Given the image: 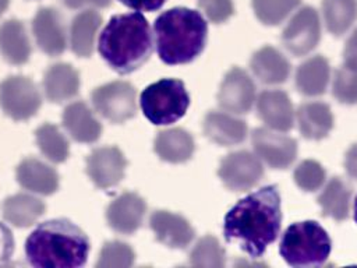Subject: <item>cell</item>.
Wrapping results in <instances>:
<instances>
[{"mask_svg":"<svg viewBox=\"0 0 357 268\" xmlns=\"http://www.w3.org/2000/svg\"><path fill=\"white\" fill-rule=\"evenodd\" d=\"M45 202L28 193L10 195L1 204L3 218L15 228L33 225L45 214Z\"/></svg>","mask_w":357,"mask_h":268,"instance_id":"cell-25","label":"cell"},{"mask_svg":"<svg viewBox=\"0 0 357 268\" xmlns=\"http://www.w3.org/2000/svg\"><path fill=\"white\" fill-rule=\"evenodd\" d=\"M31 42L25 25L20 20H7L0 24V54L14 66L25 64L31 56Z\"/></svg>","mask_w":357,"mask_h":268,"instance_id":"cell-23","label":"cell"},{"mask_svg":"<svg viewBox=\"0 0 357 268\" xmlns=\"http://www.w3.org/2000/svg\"><path fill=\"white\" fill-rule=\"evenodd\" d=\"M152 46L151 27L141 13L113 15L98 40L99 54L119 74L142 67L152 54Z\"/></svg>","mask_w":357,"mask_h":268,"instance_id":"cell-3","label":"cell"},{"mask_svg":"<svg viewBox=\"0 0 357 268\" xmlns=\"http://www.w3.org/2000/svg\"><path fill=\"white\" fill-rule=\"evenodd\" d=\"M218 174L229 190L245 191L261 180L264 168L255 154L250 151H236L220 161Z\"/></svg>","mask_w":357,"mask_h":268,"instance_id":"cell-9","label":"cell"},{"mask_svg":"<svg viewBox=\"0 0 357 268\" xmlns=\"http://www.w3.org/2000/svg\"><path fill=\"white\" fill-rule=\"evenodd\" d=\"M159 59L166 64H187L197 59L208 38V24L195 10L174 7L162 13L153 24Z\"/></svg>","mask_w":357,"mask_h":268,"instance_id":"cell-4","label":"cell"},{"mask_svg":"<svg viewBox=\"0 0 357 268\" xmlns=\"http://www.w3.org/2000/svg\"><path fill=\"white\" fill-rule=\"evenodd\" d=\"M43 91L53 103H61L77 96L79 91V74L68 63H54L45 71Z\"/></svg>","mask_w":357,"mask_h":268,"instance_id":"cell-20","label":"cell"},{"mask_svg":"<svg viewBox=\"0 0 357 268\" xmlns=\"http://www.w3.org/2000/svg\"><path fill=\"white\" fill-rule=\"evenodd\" d=\"M300 133L308 140L325 138L333 126L331 107L324 102H308L297 109Z\"/></svg>","mask_w":357,"mask_h":268,"instance_id":"cell-27","label":"cell"},{"mask_svg":"<svg viewBox=\"0 0 357 268\" xmlns=\"http://www.w3.org/2000/svg\"><path fill=\"white\" fill-rule=\"evenodd\" d=\"M331 67L324 56H312L298 66L296 87L307 96H317L325 92L329 81Z\"/></svg>","mask_w":357,"mask_h":268,"instance_id":"cell-28","label":"cell"},{"mask_svg":"<svg viewBox=\"0 0 357 268\" xmlns=\"http://www.w3.org/2000/svg\"><path fill=\"white\" fill-rule=\"evenodd\" d=\"M343 60L346 67L357 70V28L353 31V34L346 42L343 50Z\"/></svg>","mask_w":357,"mask_h":268,"instance_id":"cell-39","label":"cell"},{"mask_svg":"<svg viewBox=\"0 0 357 268\" xmlns=\"http://www.w3.org/2000/svg\"><path fill=\"white\" fill-rule=\"evenodd\" d=\"M156 155L170 163H183L191 159L195 151L192 135L180 127L162 130L156 134L153 141Z\"/></svg>","mask_w":357,"mask_h":268,"instance_id":"cell-22","label":"cell"},{"mask_svg":"<svg viewBox=\"0 0 357 268\" xmlns=\"http://www.w3.org/2000/svg\"><path fill=\"white\" fill-rule=\"evenodd\" d=\"M102 15L92 8L79 11L70 25V46L79 57H89L93 53L96 34L102 25Z\"/></svg>","mask_w":357,"mask_h":268,"instance_id":"cell-24","label":"cell"},{"mask_svg":"<svg viewBox=\"0 0 357 268\" xmlns=\"http://www.w3.org/2000/svg\"><path fill=\"white\" fill-rule=\"evenodd\" d=\"M331 239L315 221L290 225L279 244L283 260L291 267H319L331 254Z\"/></svg>","mask_w":357,"mask_h":268,"instance_id":"cell-5","label":"cell"},{"mask_svg":"<svg viewBox=\"0 0 357 268\" xmlns=\"http://www.w3.org/2000/svg\"><path fill=\"white\" fill-rule=\"evenodd\" d=\"M127 159L117 147H99L86 158V174L98 188L117 186L126 173Z\"/></svg>","mask_w":357,"mask_h":268,"instance_id":"cell-12","label":"cell"},{"mask_svg":"<svg viewBox=\"0 0 357 268\" xmlns=\"http://www.w3.org/2000/svg\"><path fill=\"white\" fill-rule=\"evenodd\" d=\"M280 222V194L276 186H265L230 208L225 216L223 234L227 241L258 258L276 240Z\"/></svg>","mask_w":357,"mask_h":268,"instance_id":"cell-1","label":"cell"},{"mask_svg":"<svg viewBox=\"0 0 357 268\" xmlns=\"http://www.w3.org/2000/svg\"><path fill=\"white\" fill-rule=\"evenodd\" d=\"M351 187L340 177H332L318 197L322 215L335 221H344L349 215Z\"/></svg>","mask_w":357,"mask_h":268,"instance_id":"cell-29","label":"cell"},{"mask_svg":"<svg viewBox=\"0 0 357 268\" xmlns=\"http://www.w3.org/2000/svg\"><path fill=\"white\" fill-rule=\"evenodd\" d=\"M134 261H135V253L130 244L120 240H112L102 246L96 267L98 268H126V267H131Z\"/></svg>","mask_w":357,"mask_h":268,"instance_id":"cell-34","label":"cell"},{"mask_svg":"<svg viewBox=\"0 0 357 268\" xmlns=\"http://www.w3.org/2000/svg\"><path fill=\"white\" fill-rule=\"evenodd\" d=\"M60 1L68 8H81L86 3V0H60Z\"/></svg>","mask_w":357,"mask_h":268,"instance_id":"cell-42","label":"cell"},{"mask_svg":"<svg viewBox=\"0 0 357 268\" xmlns=\"http://www.w3.org/2000/svg\"><path fill=\"white\" fill-rule=\"evenodd\" d=\"M255 100V87L250 75L240 67L229 70L218 92L219 106L230 113H247Z\"/></svg>","mask_w":357,"mask_h":268,"instance_id":"cell-14","label":"cell"},{"mask_svg":"<svg viewBox=\"0 0 357 268\" xmlns=\"http://www.w3.org/2000/svg\"><path fill=\"white\" fill-rule=\"evenodd\" d=\"M139 105L152 124L169 126L185 114L190 95L181 80L162 78L141 92Z\"/></svg>","mask_w":357,"mask_h":268,"instance_id":"cell-6","label":"cell"},{"mask_svg":"<svg viewBox=\"0 0 357 268\" xmlns=\"http://www.w3.org/2000/svg\"><path fill=\"white\" fill-rule=\"evenodd\" d=\"M42 96L36 84L25 75H10L0 82V107L15 121H24L36 114Z\"/></svg>","mask_w":357,"mask_h":268,"instance_id":"cell-7","label":"cell"},{"mask_svg":"<svg viewBox=\"0 0 357 268\" xmlns=\"http://www.w3.org/2000/svg\"><path fill=\"white\" fill-rule=\"evenodd\" d=\"M35 140L43 156L53 163H61L70 155L68 140L54 124L45 123L39 126L35 130Z\"/></svg>","mask_w":357,"mask_h":268,"instance_id":"cell-31","label":"cell"},{"mask_svg":"<svg viewBox=\"0 0 357 268\" xmlns=\"http://www.w3.org/2000/svg\"><path fill=\"white\" fill-rule=\"evenodd\" d=\"M14 253V237L11 230L0 222V265L7 264Z\"/></svg>","mask_w":357,"mask_h":268,"instance_id":"cell-38","label":"cell"},{"mask_svg":"<svg viewBox=\"0 0 357 268\" xmlns=\"http://www.w3.org/2000/svg\"><path fill=\"white\" fill-rule=\"evenodd\" d=\"M321 22L315 8L310 6L301 7L287 22L282 34L284 47L296 54L304 56L310 53L319 42Z\"/></svg>","mask_w":357,"mask_h":268,"instance_id":"cell-10","label":"cell"},{"mask_svg":"<svg viewBox=\"0 0 357 268\" xmlns=\"http://www.w3.org/2000/svg\"><path fill=\"white\" fill-rule=\"evenodd\" d=\"M294 181L304 191H315L325 181V170L317 161L305 159L296 168Z\"/></svg>","mask_w":357,"mask_h":268,"instance_id":"cell-36","label":"cell"},{"mask_svg":"<svg viewBox=\"0 0 357 268\" xmlns=\"http://www.w3.org/2000/svg\"><path fill=\"white\" fill-rule=\"evenodd\" d=\"M226 254L215 236L201 237L190 253V264L194 267L220 268L225 265Z\"/></svg>","mask_w":357,"mask_h":268,"instance_id":"cell-32","label":"cell"},{"mask_svg":"<svg viewBox=\"0 0 357 268\" xmlns=\"http://www.w3.org/2000/svg\"><path fill=\"white\" fill-rule=\"evenodd\" d=\"M322 14L328 31L339 36L357 20V0H322Z\"/></svg>","mask_w":357,"mask_h":268,"instance_id":"cell-30","label":"cell"},{"mask_svg":"<svg viewBox=\"0 0 357 268\" xmlns=\"http://www.w3.org/2000/svg\"><path fill=\"white\" fill-rule=\"evenodd\" d=\"M202 130L212 142L225 147L240 144L247 135L244 120L223 112H209L204 117Z\"/></svg>","mask_w":357,"mask_h":268,"instance_id":"cell-21","label":"cell"},{"mask_svg":"<svg viewBox=\"0 0 357 268\" xmlns=\"http://www.w3.org/2000/svg\"><path fill=\"white\" fill-rule=\"evenodd\" d=\"M63 126L77 142L92 144L102 134V124L82 100L71 102L63 112Z\"/></svg>","mask_w":357,"mask_h":268,"instance_id":"cell-19","label":"cell"},{"mask_svg":"<svg viewBox=\"0 0 357 268\" xmlns=\"http://www.w3.org/2000/svg\"><path fill=\"white\" fill-rule=\"evenodd\" d=\"M149 226L156 240L169 248H185L195 236L194 228L184 216L166 209L153 211Z\"/></svg>","mask_w":357,"mask_h":268,"instance_id":"cell-16","label":"cell"},{"mask_svg":"<svg viewBox=\"0 0 357 268\" xmlns=\"http://www.w3.org/2000/svg\"><path fill=\"white\" fill-rule=\"evenodd\" d=\"M36 45L47 56H60L67 47V32L63 15L53 7H40L32 20Z\"/></svg>","mask_w":357,"mask_h":268,"instance_id":"cell-13","label":"cell"},{"mask_svg":"<svg viewBox=\"0 0 357 268\" xmlns=\"http://www.w3.org/2000/svg\"><path fill=\"white\" fill-rule=\"evenodd\" d=\"M86 3H91L92 6L99 7V8H105L112 4V0H86Z\"/></svg>","mask_w":357,"mask_h":268,"instance_id":"cell-43","label":"cell"},{"mask_svg":"<svg viewBox=\"0 0 357 268\" xmlns=\"http://www.w3.org/2000/svg\"><path fill=\"white\" fill-rule=\"evenodd\" d=\"M257 110L261 120L272 130L287 131L293 127V105L287 94L280 89L261 92L257 99Z\"/></svg>","mask_w":357,"mask_h":268,"instance_id":"cell-18","label":"cell"},{"mask_svg":"<svg viewBox=\"0 0 357 268\" xmlns=\"http://www.w3.org/2000/svg\"><path fill=\"white\" fill-rule=\"evenodd\" d=\"M298 6L300 0H252L254 13L265 25L280 24Z\"/></svg>","mask_w":357,"mask_h":268,"instance_id":"cell-33","label":"cell"},{"mask_svg":"<svg viewBox=\"0 0 357 268\" xmlns=\"http://www.w3.org/2000/svg\"><path fill=\"white\" fill-rule=\"evenodd\" d=\"M333 96L347 105L357 103V70L343 66L335 73L332 84Z\"/></svg>","mask_w":357,"mask_h":268,"instance_id":"cell-35","label":"cell"},{"mask_svg":"<svg viewBox=\"0 0 357 268\" xmlns=\"http://www.w3.org/2000/svg\"><path fill=\"white\" fill-rule=\"evenodd\" d=\"M8 4H10V0H0V15L8 8Z\"/></svg>","mask_w":357,"mask_h":268,"instance_id":"cell-44","label":"cell"},{"mask_svg":"<svg viewBox=\"0 0 357 268\" xmlns=\"http://www.w3.org/2000/svg\"><path fill=\"white\" fill-rule=\"evenodd\" d=\"M344 168L349 176L357 179V142L353 144L344 156Z\"/></svg>","mask_w":357,"mask_h":268,"instance_id":"cell-41","label":"cell"},{"mask_svg":"<svg viewBox=\"0 0 357 268\" xmlns=\"http://www.w3.org/2000/svg\"><path fill=\"white\" fill-rule=\"evenodd\" d=\"M251 70L255 77L264 84L284 82L290 73L287 59L275 47L264 46L251 57Z\"/></svg>","mask_w":357,"mask_h":268,"instance_id":"cell-26","label":"cell"},{"mask_svg":"<svg viewBox=\"0 0 357 268\" xmlns=\"http://www.w3.org/2000/svg\"><path fill=\"white\" fill-rule=\"evenodd\" d=\"M198 6L208 20L215 24L227 21L234 13L233 0H198Z\"/></svg>","mask_w":357,"mask_h":268,"instance_id":"cell-37","label":"cell"},{"mask_svg":"<svg viewBox=\"0 0 357 268\" xmlns=\"http://www.w3.org/2000/svg\"><path fill=\"white\" fill-rule=\"evenodd\" d=\"M119 1L135 11H156L166 3V0H119Z\"/></svg>","mask_w":357,"mask_h":268,"instance_id":"cell-40","label":"cell"},{"mask_svg":"<svg viewBox=\"0 0 357 268\" xmlns=\"http://www.w3.org/2000/svg\"><path fill=\"white\" fill-rule=\"evenodd\" d=\"M18 184L35 194L50 195L59 188V173L43 161L29 156L22 159L15 170Z\"/></svg>","mask_w":357,"mask_h":268,"instance_id":"cell-17","label":"cell"},{"mask_svg":"<svg viewBox=\"0 0 357 268\" xmlns=\"http://www.w3.org/2000/svg\"><path fill=\"white\" fill-rule=\"evenodd\" d=\"M145 212V200L137 193L127 191L109 204L106 209V221L114 232L132 234L141 228Z\"/></svg>","mask_w":357,"mask_h":268,"instance_id":"cell-15","label":"cell"},{"mask_svg":"<svg viewBox=\"0 0 357 268\" xmlns=\"http://www.w3.org/2000/svg\"><path fill=\"white\" fill-rule=\"evenodd\" d=\"M354 221H356V223H357V197H356V200H354Z\"/></svg>","mask_w":357,"mask_h":268,"instance_id":"cell-45","label":"cell"},{"mask_svg":"<svg viewBox=\"0 0 357 268\" xmlns=\"http://www.w3.org/2000/svg\"><path fill=\"white\" fill-rule=\"evenodd\" d=\"M89 248L85 232L64 218L38 225L25 240L26 261L36 268H79Z\"/></svg>","mask_w":357,"mask_h":268,"instance_id":"cell-2","label":"cell"},{"mask_svg":"<svg viewBox=\"0 0 357 268\" xmlns=\"http://www.w3.org/2000/svg\"><path fill=\"white\" fill-rule=\"evenodd\" d=\"M251 141L255 155L273 169H286L297 156V142L276 130L255 128Z\"/></svg>","mask_w":357,"mask_h":268,"instance_id":"cell-11","label":"cell"},{"mask_svg":"<svg viewBox=\"0 0 357 268\" xmlns=\"http://www.w3.org/2000/svg\"><path fill=\"white\" fill-rule=\"evenodd\" d=\"M91 100L102 117L117 124L134 117L137 112V91L127 81H112L95 88Z\"/></svg>","mask_w":357,"mask_h":268,"instance_id":"cell-8","label":"cell"}]
</instances>
